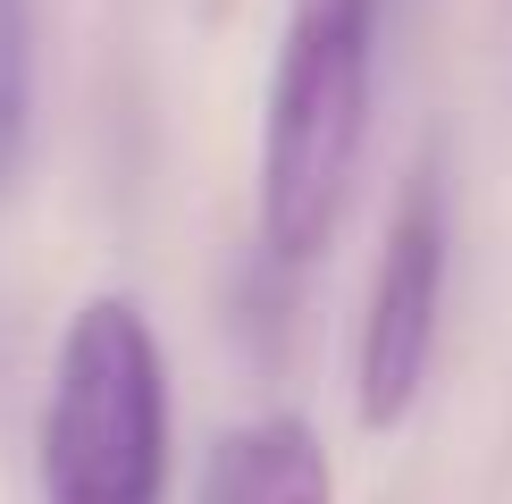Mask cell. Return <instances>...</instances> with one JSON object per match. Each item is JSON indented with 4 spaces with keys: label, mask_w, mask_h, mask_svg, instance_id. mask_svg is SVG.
Returning <instances> with one entry per match:
<instances>
[{
    "label": "cell",
    "mask_w": 512,
    "mask_h": 504,
    "mask_svg": "<svg viewBox=\"0 0 512 504\" xmlns=\"http://www.w3.org/2000/svg\"><path fill=\"white\" fill-rule=\"evenodd\" d=\"M194 504H336V471L311 420L261 412L244 429H227L202 462Z\"/></svg>",
    "instance_id": "277c9868"
},
{
    "label": "cell",
    "mask_w": 512,
    "mask_h": 504,
    "mask_svg": "<svg viewBox=\"0 0 512 504\" xmlns=\"http://www.w3.org/2000/svg\"><path fill=\"white\" fill-rule=\"evenodd\" d=\"M34 135V0H0V194L26 168Z\"/></svg>",
    "instance_id": "5b68a950"
},
{
    "label": "cell",
    "mask_w": 512,
    "mask_h": 504,
    "mask_svg": "<svg viewBox=\"0 0 512 504\" xmlns=\"http://www.w3.org/2000/svg\"><path fill=\"white\" fill-rule=\"evenodd\" d=\"M445 261H454L445 177H437V160H420L395 194L378 278H370V303H361V336H353V420L370 437L403 429L420 387H429L437 320H445Z\"/></svg>",
    "instance_id": "3957f363"
},
{
    "label": "cell",
    "mask_w": 512,
    "mask_h": 504,
    "mask_svg": "<svg viewBox=\"0 0 512 504\" xmlns=\"http://www.w3.org/2000/svg\"><path fill=\"white\" fill-rule=\"evenodd\" d=\"M378 0H286L261 110V261L303 269L336 244L370 152Z\"/></svg>",
    "instance_id": "6da1fadb"
},
{
    "label": "cell",
    "mask_w": 512,
    "mask_h": 504,
    "mask_svg": "<svg viewBox=\"0 0 512 504\" xmlns=\"http://www.w3.org/2000/svg\"><path fill=\"white\" fill-rule=\"evenodd\" d=\"M34 471L42 504H168V362L143 303L93 294L68 311Z\"/></svg>",
    "instance_id": "7a4b0ae2"
}]
</instances>
